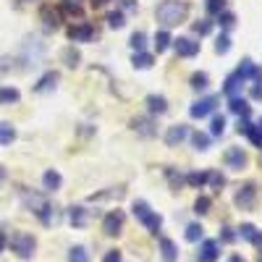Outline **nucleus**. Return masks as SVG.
<instances>
[{
    "instance_id": "obj_44",
    "label": "nucleus",
    "mask_w": 262,
    "mask_h": 262,
    "mask_svg": "<svg viewBox=\"0 0 262 262\" xmlns=\"http://www.w3.org/2000/svg\"><path fill=\"white\" fill-rule=\"evenodd\" d=\"M66 60H69V66H76V60H79V53H66Z\"/></svg>"
},
{
    "instance_id": "obj_47",
    "label": "nucleus",
    "mask_w": 262,
    "mask_h": 262,
    "mask_svg": "<svg viewBox=\"0 0 262 262\" xmlns=\"http://www.w3.org/2000/svg\"><path fill=\"white\" fill-rule=\"evenodd\" d=\"M3 184H6V168L0 165V186H3Z\"/></svg>"
},
{
    "instance_id": "obj_22",
    "label": "nucleus",
    "mask_w": 262,
    "mask_h": 262,
    "mask_svg": "<svg viewBox=\"0 0 262 262\" xmlns=\"http://www.w3.org/2000/svg\"><path fill=\"white\" fill-rule=\"evenodd\" d=\"M16 139V128L6 121H0V144H11Z\"/></svg>"
},
{
    "instance_id": "obj_4",
    "label": "nucleus",
    "mask_w": 262,
    "mask_h": 262,
    "mask_svg": "<svg viewBox=\"0 0 262 262\" xmlns=\"http://www.w3.org/2000/svg\"><path fill=\"white\" fill-rule=\"evenodd\" d=\"M24 202H27V207H32V212L39 215L42 223H50V205H48V200H45L42 194H29V191H24Z\"/></svg>"
},
{
    "instance_id": "obj_23",
    "label": "nucleus",
    "mask_w": 262,
    "mask_h": 262,
    "mask_svg": "<svg viewBox=\"0 0 262 262\" xmlns=\"http://www.w3.org/2000/svg\"><path fill=\"white\" fill-rule=\"evenodd\" d=\"M170 42H173V39H170V34H168L165 29L158 32V34H155V50H158V53H165V50L170 48Z\"/></svg>"
},
{
    "instance_id": "obj_46",
    "label": "nucleus",
    "mask_w": 262,
    "mask_h": 262,
    "mask_svg": "<svg viewBox=\"0 0 262 262\" xmlns=\"http://www.w3.org/2000/svg\"><path fill=\"white\" fill-rule=\"evenodd\" d=\"M8 247V238H6V233H0V252H3Z\"/></svg>"
},
{
    "instance_id": "obj_6",
    "label": "nucleus",
    "mask_w": 262,
    "mask_h": 262,
    "mask_svg": "<svg viewBox=\"0 0 262 262\" xmlns=\"http://www.w3.org/2000/svg\"><path fill=\"white\" fill-rule=\"evenodd\" d=\"M226 168H231V170H242V168H247V163H249V158H247V152L242 149V147H231V149H226Z\"/></svg>"
},
{
    "instance_id": "obj_21",
    "label": "nucleus",
    "mask_w": 262,
    "mask_h": 262,
    "mask_svg": "<svg viewBox=\"0 0 262 262\" xmlns=\"http://www.w3.org/2000/svg\"><path fill=\"white\" fill-rule=\"evenodd\" d=\"M247 137H249V142H252L254 147L262 149V121H259V123H252V126L247 128Z\"/></svg>"
},
{
    "instance_id": "obj_28",
    "label": "nucleus",
    "mask_w": 262,
    "mask_h": 262,
    "mask_svg": "<svg viewBox=\"0 0 262 262\" xmlns=\"http://www.w3.org/2000/svg\"><path fill=\"white\" fill-rule=\"evenodd\" d=\"M202 233H205V228L200 226V223H191V226H186V242H200L202 238Z\"/></svg>"
},
{
    "instance_id": "obj_26",
    "label": "nucleus",
    "mask_w": 262,
    "mask_h": 262,
    "mask_svg": "<svg viewBox=\"0 0 262 262\" xmlns=\"http://www.w3.org/2000/svg\"><path fill=\"white\" fill-rule=\"evenodd\" d=\"M191 142H194V149H200V152L210 149V137L202 134V131H194V134H191Z\"/></svg>"
},
{
    "instance_id": "obj_40",
    "label": "nucleus",
    "mask_w": 262,
    "mask_h": 262,
    "mask_svg": "<svg viewBox=\"0 0 262 262\" xmlns=\"http://www.w3.org/2000/svg\"><path fill=\"white\" fill-rule=\"evenodd\" d=\"M238 231H242V236L247 238V242H254V236H257V228H254L252 223H244V226L238 228Z\"/></svg>"
},
{
    "instance_id": "obj_45",
    "label": "nucleus",
    "mask_w": 262,
    "mask_h": 262,
    "mask_svg": "<svg viewBox=\"0 0 262 262\" xmlns=\"http://www.w3.org/2000/svg\"><path fill=\"white\" fill-rule=\"evenodd\" d=\"M233 238H236V233H233L231 228H226V233H223V242H233Z\"/></svg>"
},
{
    "instance_id": "obj_5",
    "label": "nucleus",
    "mask_w": 262,
    "mask_h": 262,
    "mask_svg": "<svg viewBox=\"0 0 262 262\" xmlns=\"http://www.w3.org/2000/svg\"><path fill=\"white\" fill-rule=\"evenodd\" d=\"M217 102H221V97H217V95H210V97L196 100V102L189 107V116H191V118H205V116H210V113L215 111Z\"/></svg>"
},
{
    "instance_id": "obj_37",
    "label": "nucleus",
    "mask_w": 262,
    "mask_h": 262,
    "mask_svg": "<svg viewBox=\"0 0 262 262\" xmlns=\"http://www.w3.org/2000/svg\"><path fill=\"white\" fill-rule=\"evenodd\" d=\"M217 21H221L223 29H231V27L236 24V16H233L231 11H223V13H217Z\"/></svg>"
},
{
    "instance_id": "obj_31",
    "label": "nucleus",
    "mask_w": 262,
    "mask_h": 262,
    "mask_svg": "<svg viewBox=\"0 0 262 262\" xmlns=\"http://www.w3.org/2000/svg\"><path fill=\"white\" fill-rule=\"evenodd\" d=\"M69 262H90V254H86L84 247H71V252H69Z\"/></svg>"
},
{
    "instance_id": "obj_19",
    "label": "nucleus",
    "mask_w": 262,
    "mask_h": 262,
    "mask_svg": "<svg viewBox=\"0 0 262 262\" xmlns=\"http://www.w3.org/2000/svg\"><path fill=\"white\" fill-rule=\"evenodd\" d=\"M55 81H58V74H55V71L45 74V76L39 79V84L34 86V92H48V90H53V86H55Z\"/></svg>"
},
{
    "instance_id": "obj_2",
    "label": "nucleus",
    "mask_w": 262,
    "mask_h": 262,
    "mask_svg": "<svg viewBox=\"0 0 262 262\" xmlns=\"http://www.w3.org/2000/svg\"><path fill=\"white\" fill-rule=\"evenodd\" d=\"M131 210H134V217L144 226V228H149L152 233H158L160 231V226H163V217L158 215V212H152V207L144 202V200H137L134 205H131Z\"/></svg>"
},
{
    "instance_id": "obj_20",
    "label": "nucleus",
    "mask_w": 262,
    "mask_h": 262,
    "mask_svg": "<svg viewBox=\"0 0 262 262\" xmlns=\"http://www.w3.org/2000/svg\"><path fill=\"white\" fill-rule=\"evenodd\" d=\"M18 90L16 86H3V90H0V105H11V102H18Z\"/></svg>"
},
{
    "instance_id": "obj_35",
    "label": "nucleus",
    "mask_w": 262,
    "mask_h": 262,
    "mask_svg": "<svg viewBox=\"0 0 262 262\" xmlns=\"http://www.w3.org/2000/svg\"><path fill=\"white\" fill-rule=\"evenodd\" d=\"M210 205H212L210 196H200V200L194 202V212H196V215H207V212H210Z\"/></svg>"
},
{
    "instance_id": "obj_13",
    "label": "nucleus",
    "mask_w": 262,
    "mask_h": 262,
    "mask_svg": "<svg viewBox=\"0 0 262 262\" xmlns=\"http://www.w3.org/2000/svg\"><path fill=\"white\" fill-rule=\"evenodd\" d=\"M69 37H71L74 42H90V39L95 37V29H92L90 24H76V27L69 29Z\"/></svg>"
},
{
    "instance_id": "obj_49",
    "label": "nucleus",
    "mask_w": 262,
    "mask_h": 262,
    "mask_svg": "<svg viewBox=\"0 0 262 262\" xmlns=\"http://www.w3.org/2000/svg\"><path fill=\"white\" fill-rule=\"evenodd\" d=\"M92 3H95V6H102V3H105V0H92Z\"/></svg>"
},
{
    "instance_id": "obj_42",
    "label": "nucleus",
    "mask_w": 262,
    "mask_h": 262,
    "mask_svg": "<svg viewBox=\"0 0 262 262\" xmlns=\"http://www.w3.org/2000/svg\"><path fill=\"white\" fill-rule=\"evenodd\" d=\"M102 262H121V252L118 249H111V252L102 257Z\"/></svg>"
},
{
    "instance_id": "obj_51",
    "label": "nucleus",
    "mask_w": 262,
    "mask_h": 262,
    "mask_svg": "<svg viewBox=\"0 0 262 262\" xmlns=\"http://www.w3.org/2000/svg\"><path fill=\"white\" fill-rule=\"evenodd\" d=\"M259 262H262V257H259Z\"/></svg>"
},
{
    "instance_id": "obj_39",
    "label": "nucleus",
    "mask_w": 262,
    "mask_h": 262,
    "mask_svg": "<svg viewBox=\"0 0 262 262\" xmlns=\"http://www.w3.org/2000/svg\"><path fill=\"white\" fill-rule=\"evenodd\" d=\"M210 29H212V21H207V18H200L194 24V32L196 34H210Z\"/></svg>"
},
{
    "instance_id": "obj_24",
    "label": "nucleus",
    "mask_w": 262,
    "mask_h": 262,
    "mask_svg": "<svg viewBox=\"0 0 262 262\" xmlns=\"http://www.w3.org/2000/svg\"><path fill=\"white\" fill-rule=\"evenodd\" d=\"M71 223L76 226V228H84L86 226V210L84 207H71Z\"/></svg>"
},
{
    "instance_id": "obj_41",
    "label": "nucleus",
    "mask_w": 262,
    "mask_h": 262,
    "mask_svg": "<svg viewBox=\"0 0 262 262\" xmlns=\"http://www.w3.org/2000/svg\"><path fill=\"white\" fill-rule=\"evenodd\" d=\"M207 181H210L212 186H223V184H226V179L221 176V173H210V176H207Z\"/></svg>"
},
{
    "instance_id": "obj_17",
    "label": "nucleus",
    "mask_w": 262,
    "mask_h": 262,
    "mask_svg": "<svg viewBox=\"0 0 262 262\" xmlns=\"http://www.w3.org/2000/svg\"><path fill=\"white\" fill-rule=\"evenodd\" d=\"M42 184H45L48 191H55V189H60L63 179H60V173H58V170H48L45 176H42Z\"/></svg>"
},
{
    "instance_id": "obj_15",
    "label": "nucleus",
    "mask_w": 262,
    "mask_h": 262,
    "mask_svg": "<svg viewBox=\"0 0 262 262\" xmlns=\"http://www.w3.org/2000/svg\"><path fill=\"white\" fill-rule=\"evenodd\" d=\"M160 252H163L165 262H176V257H179V249H176V244H173L170 238H160Z\"/></svg>"
},
{
    "instance_id": "obj_1",
    "label": "nucleus",
    "mask_w": 262,
    "mask_h": 262,
    "mask_svg": "<svg viewBox=\"0 0 262 262\" xmlns=\"http://www.w3.org/2000/svg\"><path fill=\"white\" fill-rule=\"evenodd\" d=\"M186 13H189V6L184 3V0H163V3L158 6V11H155V18H158L160 27L170 29V27L181 24V21L186 18Z\"/></svg>"
},
{
    "instance_id": "obj_7",
    "label": "nucleus",
    "mask_w": 262,
    "mask_h": 262,
    "mask_svg": "<svg viewBox=\"0 0 262 262\" xmlns=\"http://www.w3.org/2000/svg\"><path fill=\"white\" fill-rule=\"evenodd\" d=\"M123 212L121 210H113V212H107L105 215V221H102V231L107 233V236H118L121 231H123Z\"/></svg>"
},
{
    "instance_id": "obj_27",
    "label": "nucleus",
    "mask_w": 262,
    "mask_h": 262,
    "mask_svg": "<svg viewBox=\"0 0 262 262\" xmlns=\"http://www.w3.org/2000/svg\"><path fill=\"white\" fill-rule=\"evenodd\" d=\"M42 18H45V24H48V27H53V29L60 24V16H58V11H53L50 6L42 8Z\"/></svg>"
},
{
    "instance_id": "obj_36",
    "label": "nucleus",
    "mask_w": 262,
    "mask_h": 262,
    "mask_svg": "<svg viewBox=\"0 0 262 262\" xmlns=\"http://www.w3.org/2000/svg\"><path fill=\"white\" fill-rule=\"evenodd\" d=\"M226 11V0H207V13L210 16H217Z\"/></svg>"
},
{
    "instance_id": "obj_25",
    "label": "nucleus",
    "mask_w": 262,
    "mask_h": 262,
    "mask_svg": "<svg viewBox=\"0 0 262 262\" xmlns=\"http://www.w3.org/2000/svg\"><path fill=\"white\" fill-rule=\"evenodd\" d=\"M131 126H134V131H139V134H144V137L155 134V128H149L152 123H149L147 118H134V121H131Z\"/></svg>"
},
{
    "instance_id": "obj_38",
    "label": "nucleus",
    "mask_w": 262,
    "mask_h": 262,
    "mask_svg": "<svg viewBox=\"0 0 262 262\" xmlns=\"http://www.w3.org/2000/svg\"><path fill=\"white\" fill-rule=\"evenodd\" d=\"M144 39H147V34H144V32H134V34H131V48H134L137 53H142Z\"/></svg>"
},
{
    "instance_id": "obj_14",
    "label": "nucleus",
    "mask_w": 262,
    "mask_h": 262,
    "mask_svg": "<svg viewBox=\"0 0 262 262\" xmlns=\"http://www.w3.org/2000/svg\"><path fill=\"white\" fill-rule=\"evenodd\" d=\"M228 107H231V113L242 116V118H249V113H252V107L247 105V100H244V97H231Z\"/></svg>"
},
{
    "instance_id": "obj_11",
    "label": "nucleus",
    "mask_w": 262,
    "mask_h": 262,
    "mask_svg": "<svg viewBox=\"0 0 262 262\" xmlns=\"http://www.w3.org/2000/svg\"><path fill=\"white\" fill-rule=\"evenodd\" d=\"M186 137H189V128H186L184 123L170 126V128H168V134H165V144H168V147H176V144H181Z\"/></svg>"
},
{
    "instance_id": "obj_8",
    "label": "nucleus",
    "mask_w": 262,
    "mask_h": 262,
    "mask_svg": "<svg viewBox=\"0 0 262 262\" xmlns=\"http://www.w3.org/2000/svg\"><path fill=\"white\" fill-rule=\"evenodd\" d=\"M173 48H176V53L181 58H194L200 53V42H194L189 37H179V39H173Z\"/></svg>"
},
{
    "instance_id": "obj_9",
    "label": "nucleus",
    "mask_w": 262,
    "mask_h": 262,
    "mask_svg": "<svg viewBox=\"0 0 262 262\" xmlns=\"http://www.w3.org/2000/svg\"><path fill=\"white\" fill-rule=\"evenodd\" d=\"M254 194H257L254 184H247V186H242V189H238V194H236V205L242 207V210H249V207L254 205Z\"/></svg>"
},
{
    "instance_id": "obj_10",
    "label": "nucleus",
    "mask_w": 262,
    "mask_h": 262,
    "mask_svg": "<svg viewBox=\"0 0 262 262\" xmlns=\"http://www.w3.org/2000/svg\"><path fill=\"white\" fill-rule=\"evenodd\" d=\"M217 257H221V244H217L215 238H207L200 249V262H215Z\"/></svg>"
},
{
    "instance_id": "obj_33",
    "label": "nucleus",
    "mask_w": 262,
    "mask_h": 262,
    "mask_svg": "<svg viewBox=\"0 0 262 262\" xmlns=\"http://www.w3.org/2000/svg\"><path fill=\"white\" fill-rule=\"evenodd\" d=\"M123 24H126V18H123V13H121V11L107 13V27H111V29H121Z\"/></svg>"
},
{
    "instance_id": "obj_29",
    "label": "nucleus",
    "mask_w": 262,
    "mask_h": 262,
    "mask_svg": "<svg viewBox=\"0 0 262 262\" xmlns=\"http://www.w3.org/2000/svg\"><path fill=\"white\" fill-rule=\"evenodd\" d=\"M207 176H210V173H189V176H186V184L194 186V189H200V186L207 184Z\"/></svg>"
},
{
    "instance_id": "obj_12",
    "label": "nucleus",
    "mask_w": 262,
    "mask_h": 262,
    "mask_svg": "<svg viewBox=\"0 0 262 262\" xmlns=\"http://www.w3.org/2000/svg\"><path fill=\"white\" fill-rule=\"evenodd\" d=\"M244 84H247V79H242L238 76V71H233L228 79H226V86H223V92L228 95V97H238V92L244 90Z\"/></svg>"
},
{
    "instance_id": "obj_32",
    "label": "nucleus",
    "mask_w": 262,
    "mask_h": 262,
    "mask_svg": "<svg viewBox=\"0 0 262 262\" xmlns=\"http://www.w3.org/2000/svg\"><path fill=\"white\" fill-rule=\"evenodd\" d=\"M231 50V37L228 34H221V37H217V42H215V53L217 55H226Z\"/></svg>"
},
{
    "instance_id": "obj_30",
    "label": "nucleus",
    "mask_w": 262,
    "mask_h": 262,
    "mask_svg": "<svg viewBox=\"0 0 262 262\" xmlns=\"http://www.w3.org/2000/svg\"><path fill=\"white\" fill-rule=\"evenodd\" d=\"M207 84H210V76L207 74H194L191 76V90H196V92L207 90Z\"/></svg>"
},
{
    "instance_id": "obj_48",
    "label": "nucleus",
    "mask_w": 262,
    "mask_h": 262,
    "mask_svg": "<svg viewBox=\"0 0 262 262\" xmlns=\"http://www.w3.org/2000/svg\"><path fill=\"white\" fill-rule=\"evenodd\" d=\"M228 262H247V259H244V257H238V254H233V257H231Z\"/></svg>"
},
{
    "instance_id": "obj_3",
    "label": "nucleus",
    "mask_w": 262,
    "mask_h": 262,
    "mask_svg": "<svg viewBox=\"0 0 262 262\" xmlns=\"http://www.w3.org/2000/svg\"><path fill=\"white\" fill-rule=\"evenodd\" d=\"M34 247H37V242H34L32 233L18 231V233H13V238H11V249H13L16 257H21V259H32Z\"/></svg>"
},
{
    "instance_id": "obj_34",
    "label": "nucleus",
    "mask_w": 262,
    "mask_h": 262,
    "mask_svg": "<svg viewBox=\"0 0 262 262\" xmlns=\"http://www.w3.org/2000/svg\"><path fill=\"white\" fill-rule=\"evenodd\" d=\"M223 131H226V118H223V116H215L210 134H212V137H223Z\"/></svg>"
},
{
    "instance_id": "obj_50",
    "label": "nucleus",
    "mask_w": 262,
    "mask_h": 262,
    "mask_svg": "<svg viewBox=\"0 0 262 262\" xmlns=\"http://www.w3.org/2000/svg\"><path fill=\"white\" fill-rule=\"evenodd\" d=\"M21 3H27V0H21Z\"/></svg>"
},
{
    "instance_id": "obj_43",
    "label": "nucleus",
    "mask_w": 262,
    "mask_h": 262,
    "mask_svg": "<svg viewBox=\"0 0 262 262\" xmlns=\"http://www.w3.org/2000/svg\"><path fill=\"white\" fill-rule=\"evenodd\" d=\"M252 100H262V81H257L252 86Z\"/></svg>"
},
{
    "instance_id": "obj_18",
    "label": "nucleus",
    "mask_w": 262,
    "mask_h": 262,
    "mask_svg": "<svg viewBox=\"0 0 262 262\" xmlns=\"http://www.w3.org/2000/svg\"><path fill=\"white\" fill-rule=\"evenodd\" d=\"M155 63V58H152L149 53H134V58H131V66H134V69H149V66Z\"/></svg>"
},
{
    "instance_id": "obj_16",
    "label": "nucleus",
    "mask_w": 262,
    "mask_h": 262,
    "mask_svg": "<svg viewBox=\"0 0 262 262\" xmlns=\"http://www.w3.org/2000/svg\"><path fill=\"white\" fill-rule=\"evenodd\" d=\"M147 107H149V113H165L168 111V100L160 97V95H149L147 97Z\"/></svg>"
}]
</instances>
